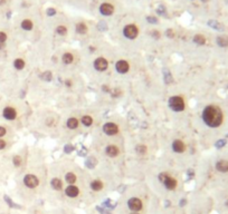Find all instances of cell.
<instances>
[{
  "label": "cell",
  "instance_id": "23",
  "mask_svg": "<svg viewBox=\"0 0 228 214\" xmlns=\"http://www.w3.org/2000/svg\"><path fill=\"white\" fill-rule=\"evenodd\" d=\"M62 60H63L65 64H72V62H73V55L69 54V53H66V54H64Z\"/></svg>",
  "mask_w": 228,
  "mask_h": 214
},
{
  "label": "cell",
  "instance_id": "37",
  "mask_svg": "<svg viewBox=\"0 0 228 214\" xmlns=\"http://www.w3.org/2000/svg\"><path fill=\"white\" fill-rule=\"evenodd\" d=\"M56 14V10L54 9V8H49L47 10V15L48 16H54Z\"/></svg>",
  "mask_w": 228,
  "mask_h": 214
},
{
  "label": "cell",
  "instance_id": "46",
  "mask_svg": "<svg viewBox=\"0 0 228 214\" xmlns=\"http://www.w3.org/2000/svg\"><path fill=\"white\" fill-rule=\"evenodd\" d=\"M188 174H189V177H193V172L191 171V170H189V171H188Z\"/></svg>",
  "mask_w": 228,
  "mask_h": 214
},
{
  "label": "cell",
  "instance_id": "17",
  "mask_svg": "<svg viewBox=\"0 0 228 214\" xmlns=\"http://www.w3.org/2000/svg\"><path fill=\"white\" fill-rule=\"evenodd\" d=\"M91 187H92L93 191H101L103 188V184L101 181H93L91 183Z\"/></svg>",
  "mask_w": 228,
  "mask_h": 214
},
{
  "label": "cell",
  "instance_id": "13",
  "mask_svg": "<svg viewBox=\"0 0 228 214\" xmlns=\"http://www.w3.org/2000/svg\"><path fill=\"white\" fill-rule=\"evenodd\" d=\"M163 184H165V186L167 187L168 190H174L176 186H177V181L173 179V177L169 176L168 179H165V182Z\"/></svg>",
  "mask_w": 228,
  "mask_h": 214
},
{
  "label": "cell",
  "instance_id": "6",
  "mask_svg": "<svg viewBox=\"0 0 228 214\" xmlns=\"http://www.w3.org/2000/svg\"><path fill=\"white\" fill-rule=\"evenodd\" d=\"M2 115L6 119H8V121H14L17 116V112L15 108H12V107H6L4 109V112H2Z\"/></svg>",
  "mask_w": 228,
  "mask_h": 214
},
{
  "label": "cell",
  "instance_id": "26",
  "mask_svg": "<svg viewBox=\"0 0 228 214\" xmlns=\"http://www.w3.org/2000/svg\"><path fill=\"white\" fill-rule=\"evenodd\" d=\"M193 41H195L196 44H198V45H204V44L206 43V39H205L204 36L196 35L195 37H193Z\"/></svg>",
  "mask_w": 228,
  "mask_h": 214
},
{
  "label": "cell",
  "instance_id": "1",
  "mask_svg": "<svg viewBox=\"0 0 228 214\" xmlns=\"http://www.w3.org/2000/svg\"><path fill=\"white\" fill-rule=\"evenodd\" d=\"M202 119L210 127H218L223 123V113L217 106H207L202 113Z\"/></svg>",
  "mask_w": 228,
  "mask_h": 214
},
{
  "label": "cell",
  "instance_id": "42",
  "mask_svg": "<svg viewBox=\"0 0 228 214\" xmlns=\"http://www.w3.org/2000/svg\"><path fill=\"white\" fill-rule=\"evenodd\" d=\"M158 14H160V15H162V14H165V7L163 6H160V7L158 8Z\"/></svg>",
  "mask_w": 228,
  "mask_h": 214
},
{
  "label": "cell",
  "instance_id": "34",
  "mask_svg": "<svg viewBox=\"0 0 228 214\" xmlns=\"http://www.w3.org/2000/svg\"><path fill=\"white\" fill-rule=\"evenodd\" d=\"M169 176H170V175H168V174H165V173H162V174H160V175H159V179L161 181L162 183H165V179H168Z\"/></svg>",
  "mask_w": 228,
  "mask_h": 214
},
{
  "label": "cell",
  "instance_id": "19",
  "mask_svg": "<svg viewBox=\"0 0 228 214\" xmlns=\"http://www.w3.org/2000/svg\"><path fill=\"white\" fill-rule=\"evenodd\" d=\"M67 126H68V128H71V129L76 128V127L79 126V121H77L76 118H69V119L67 121Z\"/></svg>",
  "mask_w": 228,
  "mask_h": 214
},
{
  "label": "cell",
  "instance_id": "4",
  "mask_svg": "<svg viewBox=\"0 0 228 214\" xmlns=\"http://www.w3.org/2000/svg\"><path fill=\"white\" fill-rule=\"evenodd\" d=\"M128 206L131 211L134 212H138L142 209V202L141 200H139L138 197H132L128 201Z\"/></svg>",
  "mask_w": 228,
  "mask_h": 214
},
{
  "label": "cell",
  "instance_id": "29",
  "mask_svg": "<svg viewBox=\"0 0 228 214\" xmlns=\"http://www.w3.org/2000/svg\"><path fill=\"white\" fill-rule=\"evenodd\" d=\"M42 79H44V80H47V82H49V80H51V71H45V73H43L42 74Z\"/></svg>",
  "mask_w": 228,
  "mask_h": 214
},
{
  "label": "cell",
  "instance_id": "15",
  "mask_svg": "<svg viewBox=\"0 0 228 214\" xmlns=\"http://www.w3.org/2000/svg\"><path fill=\"white\" fill-rule=\"evenodd\" d=\"M106 154L111 156V157H114V156H116L119 154V148L116 146H114V145H110V146L106 147Z\"/></svg>",
  "mask_w": 228,
  "mask_h": 214
},
{
  "label": "cell",
  "instance_id": "39",
  "mask_svg": "<svg viewBox=\"0 0 228 214\" xmlns=\"http://www.w3.org/2000/svg\"><path fill=\"white\" fill-rule=\"evenodd\" d=\"M146 19H148V21H149V23H158L157 18H154V17H148Z\"/></svg>",
  "mask_w": 228,
  "mask_h": 214
},
{
  "label": "cell",
  "instance_id": "41",
  "mask_svg": "<svg viewBox=\"0 0 228 214\" xmlns=\"http://www.w3.org/2000/svg\"><path fill=\"white\" fill-rule=\"evenodd\" d=\"M5 147H6V142H5L4 140H1V138H0V151H1V149H4Z\"/></svg>",
  "mask_w": 228,
  "mask_h": 214
},
{
  "label": "cell",
  "instance_id": "47",
  "mask_svg": "<svg viewBox=\"0 0 228 214\" xmlns=\"http://www.w3.org/2000/svg\"><path fill=\"white\" fill-rule=\"evenodd\" d=\"M185 203H186V201H185V200H181V203H180V205H181V206H183V205H185Z\"/></svg>",
  "mask_w": 228,
  "mask_h": 214
},
{
  "label": "cell",
  "instance_id": "38",
  "mask_svg": "<svg viewBox=\"0 0 228 214\" xmlns=\"http://www.w3.org/2000/svg\"><path fill=\"white\" fill-rule=\"evenodd\" d=\"M104 205H105V206H107V207H110V209H112V207H114V205H115V204H111L110 200H106L105 202H104Z\"/></svg>",
  "mask_w": 228,
  "mask_h": 214
},
{
  "label": "cell",
  "instance_id": "30",
  "mask_svg": "<svg viewBox=\"0 0 228 214\" xmlns=\"http://www.w3.org/2000/svg\"><path fill=\"white\" fill-rule=\"evenodd\" d=\"M56 31H57V34H59V35H62V36L66 35V32H67L66 28L64 27V26H58L57 29H56Z\"/></svg>",
  "mask_w": 228,
  "mask_h": 214
},
{
  "label": "cell",
  "instance_id": "43",
  "mask_svg": "<svg viewBox=\"0 0 228 214\" xmlns=\"http://www.w3.org/2000/svg\"><path fill=\"white\" fill-rule=\"evenodd\" d=\"M96 209H97V211H100V212H101V214H111V213H109L107 211H104V210H103L102 207L97 206V207H96Z\"/></svg>",
  "mask_w": 228,
  "mask_h": 214
},
{
  "label": "cell",
  "instance_id": "22",
  "mask_svg": "<svg viewBox=\"0 0 228 214\" xmlns=\"http://www.w3.org/2000/svg\"><path fill=\"white\" fill-rule=\"evenodd\" d=\"M65 179H66V182L68 184H74L75 182H76V176H75V174H73V173H67Z\"/></svg>",
  "mask_w": 228,
  "mask_h": 214
},
{
  "label": "cell",
  "instance_id": "20",
  "mask_svg": "<svg viewBox=\"0 0 228 214\" xmlns=\"http://www.w3.org/2000/svg\"><path fill=\"white\" fill-rule=\"evenodd\" d=\"M76 31L81 34V35H84V34H86L87 31V27L84 25V23H77V26H76Z\"/></svg>",
  "mask_w": 228,
  "mask_h": 214
},
{
  "label": "cell",
  "instance_id": "32",
  "mask_svg": "<svg viewBox=\"0 0 228 214\" xmlns=\"http://www.w3.org/2000/svg\"><path fill=\"white\" fill-rule=\"evenodd\" d=\"M225 145H226V140H219L216 143V147L217 148H221L223 146H225Z\"/></svg>",
  "mask_w": 228,
  "mask_h": 214
},
{
  "label": "cell",
  "instance_id": "27",
  "mask_svg": "<svg viewBox=\"0 0 228 214\" xmlns=\"http://www.w3.org/2000/svg\"><path fill=\"white\" fill-rule=\"evenodd\" d=\"M85 164H86V166L88 168H93L95 165H96V160H95L94 157H90V158H87L86 160Z\"/></svg>",
  "mask_w": 228,
  "mask_h": 214
},
{
  "label": "cell",
  "instance_id": "36",
  "mask_svg": "<svg viewBox=\"0 0 228 214\" xmlns=\"http://www.w3.org/2000/svg\"><path fill=\"white\" fill-rule=\"evenodd\" d=\"M73 149H74V147H73L72 145H66V146H65V152L66 153L73 152Z\"/></svg>",
  "mask_w": 228,
  "mask_h": 214
},
{
  "label": "cell",
  "instance_id": "35",
  "mask_svg": "<svg viewBox=\"0 0 228 214\" xmlns=\"http://www.w3.org/2000/svg\"><path fill=\"white\" fill-rule=\"evenodd\" d=\"M6 39H7V35L5 32H2V31H0V43L4 44L6 41Z\"/></svg>",
  "mask_w": 228,
  "mask_h": 214
},
{
  "label": "cell",
  "instance_id": "49",
  "mask_svg": "<svg viewBox=\"0 0 228 214\" xmlns=\"http://www.w3.org/2000/svg\"><path fill=\"white\" fill-rule=\"evenodd\" d=\"M131 214H139V213H137V212H134V213H131Z\"/></svg>",
  "mask_w": 228,
  "mask_h": 214
},
{
  "label": "cell",
  "instance_id": "18",
  "mask_svg": "<svg viewBox=\"0 0 228 214\" xmlns=\"http://www.w3.org/2000/svg\"><path fill=\"white\" fill-rule=\"evenodd\" d=\"M217 44L220 47H227L228 46V38L226 36H220L217 38Z\"/></svg>",
  "mask_w": 228,
  "mask_h": 214
},
{
  "label": "cell",
  "instance_id": "40",
  "mask_svg": "<svg viewBox=\"0 0 228 214\" xmlns=\"http://www.w3.org/2000/svg\"><path fill=\"white\" fill-rule=\"evenodd\" d=\"M6 135V128L2 127V126H0V137H2Z\"/></svg>",
  "mask_w": 228,
  "mask_h": 214
},
{
  "label": "cell",
  "instance_id": "9",
  "mask_svg": "<svg viewBox=\"0 0 228 214\" xmlns=\"http://www.w3.org/2000/svg\"><path fill=\"white\" fill-rule=\"evenodd\" d=\"M115 67H116V70L121 74H125L126 71L129 70V64L125 60H119Z\"/></svg>",
  "mask_w": 228,
  "mask_h": 214
},
{
  "label": "cell",
  "instance_id": "12",
  "mask_svg": "<svg viewBox=\"0 0 228 214\" xmlns=\"http://www.w3.org/2000/svg\"><path fill=\"white\" fill-rule=\"evenodd\" d=\"M172 148H173V151H174V152L182 153L183 151H185V144H183L180 140H176L174 142H173Z\"/></svg>",
  "mask_w": 228,
  "mask_h": 214
},
{
  "label": "cell",
  "instance_id": "5",
  "mask_svg": "<svg viewBox=\"0 0 228 214\" xmlns=\"http://www.w3.org/2000/svg\"><path fill=\"white\" fill-rule=\"evenodd\" d=\"M124 36L129 39H134L138 36V28L134 25H129L124 28Z\"/></svg>",
  "mask_w": 228,
  "mask_h": 214
},
{
  "label": "cell",
  "instance_id": "28",
  "mask_svg": "<svg viewBox=\"0 0 228 214\" xmlns=\"http://www.w3.org/2000/svg\"><path fill=\"white\" fill-rule=\"evenodd\" d=\"M82 123L85 125V126H91L92 123H93V119H92L91 116H84L82 118Z\"/></svg>",
  "mask_w": 228,
  "mask_h": 214
},
{
  "label": "cell",
  "instance_id": "14",
  "mask_svg": "<svg viewBox=\"0 0 228 214\" xmlns=\"http://www.w3.org/2000/svg\"><path fill=\"white\" fill-rule=\"evenodd\" d=\"M216 168L219 172L226 173V172H228V162H226V161H219L216 164Z\"/></svg>",
  "mask_w": 228,
  "mask_h": 214
},
{
  "label": "cell",
  "instance_id": "25",
  "mask_svg": "<svg viewBox=\"0 0 228 214\" xmlns=\"http://www.w3.org/2000/svg\"><path fill=\"white\" fill-rule=\"evenodd\" d=\"M21 27H23V29H25V30H30L32 28V23L30 20L26 19L21 23Z\"/></svg>",
  "mask_w": 228,
  "mask_h": 214
},
{
  "label": "cell",
  "instance_id": "2",
  "mask_svg": "<svg viewBox=\"0 0 228 214\" xmlns=\"http://www.w3.org/2000/svg\"><path fill=\"white\" fill-rule=\"evenodd\" d=\"M169 105L174 112H181V110L185 109V103H183V99H182L181 97H179V96H174V97L170 98Z\"/></svg>",
  "mask_w": 228,
  "mask_h": 214
},
{
  "label": "cell",
  "instance_id": "24",
  "mask_svg": "<svg viewBox=\"0 0 228 214\" xmlns=\"http://www.w3.org/2000/svg\"><path fill=\"white\" fill-rule=\"evenodd\" d=\"M208 25L210 26V27L217 29V30H223V29H224V27H223V26H221L219 23L215 21V20H210V21H208Z\"/></svg>",
  "mask_w": 228,
  "mask_h": 214
},
{
  "label": "cell",
  "instance_id": "8",
  "mask_svg": "<svg viewBox=\"0 0 228 214\" xmlns=\"http://www.w3.org/2000/svg\"><path fill=\"white\" fill-rule=\"evenodd\" d=\"M94 67L98 71H103L107 68V60L104 58H97L94 62Z\"/></svg>",
  "mask_w": 228,
  "mask_h": 214
},
{
  "label": "cell",
  "instance_id": "7",
  "mask_svg": "<svg viewBox=\"0 0 228 214\" xmlns=\"http://www.w3.org/2000/svg\"><path fill=\"white\" fill-rule=\"evenodd\" d=\"M103 131L105 132V134L107 135H115V134H118L119 132V128L118 126L113 123H106L104 126H103Z\"/></svg>",
  "mask_w": 228,
  "mask_h": 214
},
{
  "label": "cell",
  "instance_id": "11",
  "mask_svg": "<svg viewBox=\"0 0 228 214\" xmlns=\"http://www.w3.org/2000/svg\"><path fill=\"white\" fill-rule=\"evenodd\" d=\"M65 193H66V195L69 196V197H76V196L79 194V190L76 186H74V185H69V186L66 187Z\"/></svg>",
  "mask_w": 228,
  "mask_h": 214
},
{
  "label": "cell",
  "instance_id": "45",
  "mask_svg": "<svg viewBox=\"0 0 228 214\" xmlns=\"http://www.w3.org/2000/svg\"><path fill=\"white\" fill-rule=\"evenodd\" d=\"M167 36H169V37H173L172 30H167Z\"/></svg>",
  "mask_w": 228,
  "mask_h": 214
},
{
  "label": "cell",
  "instance_id": "16",
  "mask_svg": "<svg viewBox=\"0 0 228 214\" xmlns=\"http://www.w3.org/2000/svg\"><path fill=\"white\" fill-rule=\"evenodd\" d=\"M51 186H53V188H55V190H57V191H59V190H62V186H63V184H62V181L59 179H51Z\"/></svg>",
  "mask_w": 228,
  "mask_h": 214
},
{
  "label": "cell",
  "instance_id": "3",
  "mask_svg": "<svg viewBox=\"0 0 228 214\" xmlns=\"http://www.w3.org/2000/svg\"><path fill=\"white\" fill-rule=\"evenodd\" d=\"M24 183H25V185H26L27 187H29V188H34V187H36L38 184H39V181H38V179H37L35 175L28 174V175L25 176Z\"/></svg>",
  "mask_w": 228,
  "mask_h": 214
},
{
  "label": "cell",
  "instance_id": "44",
  "mask_svg": "<svg viewBox=\"0 0 228 214\" xmlns=\"http://www.w3.org/2000/svg\"><path fill=\"white\" fill-rule=\"evenodd\" d=\"M152 36H153L154 38H159V37H160V32H158V31H153V32H152Z\"/></svg>",
  "mask_w": 228,
  "mask_h": 214
},
{
  "label": "cell",
  "instance_id": "33",
  "mask_svg": "<svg viewBox=\"0 0 228 214\" xmlns=\"http://www.w3.org/2000/svg\"><path fill=\"white\" fill-rule=\"evenodd\" d=\"M14 164H15L16 166H20V164H21L20 156H15V157H14Z\"/></svg>",
  "mask_w": 228,
  "mask_h": 214
},
{
  "label": "cell",
  "instance_id": "21",
  "mask_svg": "<svg viewBox=\"0 0 228 214\" xmlns=\"http://www.w3.org/2000/svg\"><path fill=\"white\" fill-rule=\"evenodd\" d=\"M14 66H15V68L18 69V70L23 69V68L25 67V62L23 60V59L18 58V59L15 60V62H14Z\"/></svg>",
  "mask_w": 228,
  "mask_h": 214
},
{
  "label": "cell",
  "instance_id": "10",
  "mask_svg": "<svg viewBox=\"0 0 228 214\" xmlns=\"http://www.w3.org/2000/svg\"><path fill=\"white\" fill-rule=\"evenodd\" d=\"M100 10H101V14L104 16H110L113 14L114 11V8L112 5L110 4H103L100 8Z\"/></svg>",
  "mask_w": 228,
  "mask_h": 214
},
{
  "label": "cell",
  "instance_id": "31",
  "mask_svg": "<svg viewBox=\"0 0 228 214\" xmlns=\"http://www.w3.org/2000/svg\"><path fill=\"white\" fill-rule=\"evenodd\" d=\"M137 152H138L139 154H144V153L146 152V147L144 145H139L138 147H137Z\"/></svg>",
  "mask_w": 228,
  "mask_h": 214
},
{
  "label": "cell",
  "instance_id": "48",
  "mask_svg": "<svg viewBox=\"0 0 228 214\" xmlns=\"http://www.w3.org/2000/svg\"><path fill=\"white\" fill-rule=\"evenodd\" d=\"M71 84H72V83L69 82V80H67V82H66V85L67 86H71Z\"/></svg>",
  "mask_w": 228,
  "mask_h": 214
}]
</instances>
